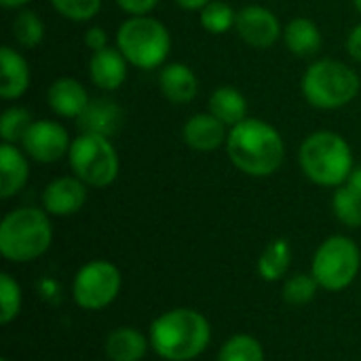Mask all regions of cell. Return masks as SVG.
<instances>
[{
    "mask_svg": "<svg viewBox=\"0 0 361 361\" xmlns=\"http://www.w3.org/2000/svg\"><path fill=\"white\" fill-rule=\"evenodd\" d=\"M226 154L241 173L252 178H267L283 165L286 142L271 123L247 116L228 129Z\"/></svg>",
    "mask_w": 361,
    "mask_h": 361,
    "instance_id": "cell-1",
    "label": "cell"
},
{
    "mask_svg": "<svg viewBox=\"0 0 361 361\" xmlns=\"http://www.w3.org/2000/svg\"><path fill=\"white\" fill-rule=\"evenodd\" d=\"M212 338L207 319L195 309H171L150 326V345L167 361H190L199 357Z\"/></svg>",
    "mask_w": 361,
    "mask_h": 361,
    "instance_id": "cell-2",
    "label": "cell"
},
{
    "mask_svg": "<svg viewBox=\"0 0 361 361\" xmlns=\"http://www.w3.org/2000/svg\"><path fill=\"white\" fill-rule=\"evenodd\" d=\"M298 165L313 184L326 188L347 184L355 169L349 142L330 129H317L305 137L298 150Z\"/></svg>",
    "mask_w": 361,
    "mask_h": 361,
    "instance_id": "cell-3",
    "label": "cell"
},
{
    "mask_svg": "<svg viewBox=\"0 0 361 361\" xmlns=\"http://www.w3.org/2000/svg\"><path fill=\"white\" fill-rule=\"evenodd\" d=\"M360 74L345 61L324 57L313 61L300 80L305 99L317 110H338L360 95Z\"/></svg>",
    "mask_w": 361,
    "mask_h": 361,
    "instance_id": "cell-4",
    "label": "cell"
},
{
    "mask_svg": "<svg viewBox=\"0 0 361 361\" xmlns=\"http://www.w3.org/2000/svg\"><path fill=\"white\" fill-rule=\"evenodd\" d=\"M53 241L49 214L38 207H17L0 224V254L11 262H30L42 256Z\"/></svg>",
    "mask_w": 361,
    "mask_h": 361,
    "instance_id": "cell-5",
    "label": "cell"
},
{
    "mask_svg": "<svg viewBox=\"0 0 361 361\" xmlns=\"http://www.w3.org/2000/svg\"><path fill=\"white\" fill-rule=\"evenodd\" d=\"M116 49L125 55L129 66L137 70H154L167 63L171 53L169 27L150 15L127 17L116 27Z\"/></svg>",
    "mask_w": 361,
    "mask_h": 361,
    "instance_id": "cell-6",
    "label": "cell"
},
{
    "mask_svg": "<svg viewBox=\"0 0 361 361\" xmlns=\"http://www.w3.org/2000/svg\"><path fill=\"white\" fill-rule=\"evenodd\" d=\"M68 163L72 173L91 188H108L121 171V159L112 137L97 133H82L72 140Z\"/></svg>",
    "mask_w": 361,
    "mask_h": 361,
    "instance_id": "cell-7",
    "label": "cell"
},
{
    "mask_svg": "<svg viewBox=\"0 0 361 361\" xmlns=\"http://www.w3.org/2000/svg\"><path fill=\"white\" fill-rule=\"evenodd\" d=\"M360 264L361 254L357 243L349 237L334 235L317 247L311 275L324 290L338 292L355 279V275L360 273Z\"/></svg>",
    "mask_w": 361,
    "mask_h": 361,
    "instance_id": "cell-8",
    "label": "cell"
},
{
    "mask_svg": "<svg viewBox=\"0 0 361 361\" xmlns=\"http://www.w3.org/2000/svg\"><path fill=\"white\" fill-rule=\"evenodd\" d=\"M121 292V273L108 260H91L74 277L72 294L80 309L99 311Z\"/></svg>",
    "mask_w": 361,
    "mask_h": 361,
    "instance_id": "cell-9",
    "label": "cell"
},
{
    "mask_svg": "<svg viewBox=\"0 0 361 361\" xmlns=\"http://www.w3.org/2000/svg\"><path fill=\"white\" fill-rule=\"evenodd\" d=\"M72 137L68 129L51 118H38L30 125L21 140L23 152L36 163H55L70 152Z\"/></svg>",
    "mask_w": 361,
    "mask_h": 361,
    "instance_id": "cell-10",
    "label": "cell"
},
{
    "mask_svg": "<svg viewBox=\"0 0 361 361\" xmlns=\"http://www.w3.org/2000/svg\"><path fill=\"white\" fill-rule=\"evenodd\" d=\"M235 30L247 47L258 51L271 49L283 36L279 17L262 4H247L237 11Z\"/></svg>",
    "mask_w": 361,
    "mask_h": 361,
    "instance_id": "cell-11",
    "label": "cell"
},
{
    "mask_svg": "<svg viewBox=\"0 0 361 361\" xmlns=\"http://www.w3.org/2000/svg\"><path fill=\"white\" fill-rule=\"evenodd\" d=\"M87 188L74 173L55 178L42 190V209L49 216H72L87 203Z\"/></svg>",
    "mask_w": 361,
    "mask_h": 361,
    "instance_id": "cell-12",
    "label": "cell"
},
{
    "mask_svg": "<svg viewBox=\"0 0 361 361\" xmlns=\"http://www.w3.org/2000/svg\"><path fill=\"white\" fill-rule=\"evenodd\" d=\"M228 127L216 118L209 110L192 114L182 127V140L188 148L197 152H214L220 146H226Z\"/></svg>",
    "mask_w": 361,
    "mask_h": 361,
    "instance_id": "cell-13",
    "label": "cell"
},
{
    "mask_svg": "<svg viewBox=\"0 0 361 361\" xmlns=\"http://www.w3.org/2000/svg\"><path fill=\"white\" fill-rule=\"evenodd\" d=\"M91 102L85 85L74 76H59L47 89V106L61 118H78Z\"/></svg>",
    "mask_w": 361,
    "mask_h": 361,
    "instance_id": "cell-14",
    "label": "cell"
},
{
    "mask_svg": "<svg viewBox=\"0 0 361 361\" xmlns=\"http://www.w3.org/2000/svg\"><path fill=\"white\" fill-rule=\"evenodd\" d=\"M129 61L116 47H106L91 53L89 59V78L102 91H116L127 80Z\"/></svg>",
    "mask_w": 361,
    "mask_h": 361,
    "instance_id": "cell-15",
    "label": "cell"
},
{
    "mask_svg": "<svg viewBox=\"0 0 361 361\" xmlns=\"http://www.w3.org/2000/svg\"><path fill=\"white\" fill-rule=\"evenodd\" d=\"M159 89L167 102L184 106L199 95V78L188 63L167 61L159 72Z\"/></svg>",
    "mask_w": 361,
    "mask_h": 361,
    "instance_id": "cell-16",
    "label": "cell"
},
{
    "mask_svg": "<svg viewBox=\"0 0 361 361\" xmlns=\"http://www.w3.org/2000/svg\"><path fill=\"white\" fill-rule=\"evenodd\" d=\"M125 112L123 108L112 99V97H93L85 112L76 118V125L82 133H97V135H106L112 137L121 125H123Z\"/></svg>",
    "mask_w": 361,
    "mask_h": 361,
    "instance_id": "cell-17",
    "label": "cell"
},
{
    "mask_svg": "<svg viewBox=\"0 0 361 361\" xmlns=\"http://www.w3.org/2000/svg\"><path fill=\"white\" fill-rule=\"evenodd\" d=\"M32 80L27 59L13 47L4 44L0 49V97L6 102L19 99Z\"/></svg>",
    "mask_w": 361,
    "mask_h": 361,
    "instance_id": "cell-18",
    "label": "cell"
},
{
    "mask_svg": "<svg viewBox=\"0 0 361 361\" xmlns=\"http://www.w3.org/2000/svg\"><path fill=\"white\" fill-rule=\"evenodd\" d=\"M23 148L17 144H0V197H15L30 178V163Z\"/></svg>",
    "mask_w": 361,
    "mask_h": 361,
    "instance_id": "cell-19",
    "label": "cell"
},
{
    "mask_svg": "<svg viewBox=\"0 0 361 361\" xmlns=\"http://www.w3.org/2000/svg\"><path fill=\"white\" fill-rule=\"evenodd\" d=\"M283 42L296 57H313L322 49V30L309 17H294L283 27Z\"/></svg>",
    "mask_w": 361,
    "mask_h": 361,
    "instance_id": "cell-20",
    "label": "cell"
},
{
    "mask_svg": "<svg viewBox=\"0 0 361 361\" xmlns=\"http://www.w3.org/2000/svg\"><path fill=\"white\" fill-rule=\"evenodd\" d=\"M207 106H209V112L216 118H220L228 129L247 118V99L239 89L231 85H222L214 89Z\"/></svg>",
    "mask_w": 361,
    "mask_h": 361,
    "instance_id": "cell-21",
    "label": "cell"
},
{
    "mask_svg": "<svg viewBox=\"0 0 361 361\" xmlns=\"http://www.w3.org/2000/svg\"><path fill=\"white\" fill-rule=\"evenodd\" d=\"M148 351V341L133 328H118L106 341V353L112 361H140Z\"/></svg>",
    "mask_w": 361,
    "mask_h": 361,
    "instance_id": "cell-22",
    "label": "cell"
},
{
    "mask_svg": "<svg viewBox=\"0 0 361 361\" xmlns=\"http://www.w3.org/2000/svg\"><path fill=\"white\" fill-rule=\"evenodd\" d=\"M11 34L17 47L21 49H36L44 38V21L32 8H19L13 23Z\"/></svg>",
    "mask_w": 361,
    "mask_h": 361,
    "instance_id": "cell-23",
    "label": "cell"
},
{
    "mask_svg": "<svg viewBox=\"0 0 361 361\" xmlns=\"http://www.w3.org/2000/svg\"><path fill=\"white\" fill-rule=\"evenodd\" d=\"M292 262V250L286 239H275L271 241L264 252L260 254L258 260V273L264 281H277L281 279Z\"/></svg>",
    "mask_w": 361,
    "mask_h": 361,
    "instance_id": "cell-24",
    "label": "cell"
},
{
    "mask_svg": "<svg viewBox=\"0 0 361 361\" xmlns=\"http://www.w3.org/2000/svg\"><path fill=\"white\" fill-rule=\"evenodd\" d=\"M199 23L209 34H226L235 30L237 11L226 0H212L199 11Z\"/></svg>",
    "mask_w": 361,
    "mask_h": 361,
    "instance_id": "cell-25",
    "label": "cell"
},
{
    "mask_svg": "<svg viewBox=\"0 0 361 361\" xmlns=\"http://www.w3.org/2000/svg\"><path fill=\"white\" fill-rule=\"evenodd\" d=\"M332 212L334 216L351 228L361 226V192L351 184H343L334 190L332 197Z\"/></svg>",
    "mask_w": 361,
    "mask_h": 361,
    "instance_id": "cell-26",
    "label": "cell"
},
{
    "mask_svg": "<svg viewBox=\"0 0 361 361\" xmlns=\"http://www.w3.org/2000/svg\"><path fill=\"white\" fill-rule=\"evenodd\" d=\"M34 123L32 114L23 106H8L0 116V137L6 144H21L25 131Z\"/></svg>",
    "mask_w": 361,
    "mask_h": 361,
    "instance_id": "cell-27",
    "label": "cell"
},
{
    "mask_svg": "<svg viewBox=\"0 0 361 361\" xmlns=\"http://www.w3.org/2000/svg\"><path fill=\"white\" fill-rule=\"evenodd\" d=\"M218 361H264V351L254 336L237 334L224 343Z\"/></svg>",
    "mask_w": 361,
    "mask_h": 361,
    "instance_id": "cell-28",
    "label": "cell"
},
{
    "mask_svg": "<svg viewBox=\"0 0 361 361\" xmlns=\"http://www.w3.org/2000/svg\"><path fill=\"white\" fill-rule=\"evenodd\" d=\"M51 6L68 21L85 23L91 21L99 11L104 0H49Z\"/></svg>",
    "mask_w": 361,
    "mask_h": 361,
    "instance_id": "cell-29",
    "label": "cell"
},
{
    "mask_svg": "<svg viewBox=\"0 0 361 361\" xmlns=\"http://www.w3.org/2000/svg\"><path fill=\"white\" fill-rule=\"evenodd\" d=\"M21 309V288L17 281L2 273L0 275V324H11Z\"/></svg>",
    "mask_w": 361,
    "mask_h": 361,
    "instance_id": "cell-30",
    "label": "cell"
},
{
    "mask_svg": "<svg viewBox=\"0 0 361 361\" xmlns=\"http://www.w3.org/2000/svg\"><path fill=\"white\" fill-rule=\"evenodd\" d=\"M317 279L313 275H294L283 286V298L290 305H307L317 294Z\"/></svg>",
    "mask_w": 361,
    "mask_h": 361,
    "instance_id": "cell-31",
    "label": "cell"
},
{
    "mask_svg": "<svg viewBox=\"0 0 361 361\" xmlns=\"http://www.w3.org/2000/svg\"><path fill=\"white\" fill-rule=\"evenodd\" d=\"M161 0H116V6L127 13L129 17H140V15H150Z\"/></svg>",
    "mask_w": 361,
    "mask_h": 361,
    "instance_id": "cell-32",
    "label": "cell"
},
{
    "mask_svg": "<svg viewBox=\"0 0 361 361\" xmlns=\"http://www.w3.org/2000/svg\"><path fill=\"white\" fill-rule=\"evenodd\" d=\"M82 42H85V47H87L91 53L110 47V44H108V32H106L102 25H91V27H87V30H85V36H82Z\"/></svg>",
    "mask_w": 361,
    "mask_h": 361,
    "instance_id": "cell-33",
    "label": "cell"
},
{
    "mask_svg": "<svg viewBox=\"0 0 361 361\" xmlns=\"http://www.w3.org/2000/svg\"><path fill=\"white\" fill-rule=\"evenodd\" d=\"M347 53H349V57L353 59V61H357L361 63V21L357 25H353L351 27V32H349V36H347Z\"/></svg>",
    "mask_w": 361,
    "mask_h": 361,
    "instance_id": "cell-34",
    "label": "cell"
},
{
    "mask_svg": "<svg viewBox=\"0 0 361 361\" xmlns=\"http://www.w3.org/2000/svg\"><path fill=\"white\" fill-rule=\"evenodd\" d=\"M180 8L184 11H201L203 6H207L212 0H173Z\"/></svg>",
    "mask_w": 361,
    "mask_h": 361,
    "instance_id": "cell-35",
    "label": "cell"
},
{
    "mask_svg": "<svg viewBox=\"0 0 361 361\" xmlns=\"http://www.w3.org/2000/svg\"><path fill=\"white\" fill-rule=\"evenodd\" d=\"M30 2H32V0H0V4H2L4 8H15V11L25 8Z\"/></svg>",
    "mask_w": 361,
    "mask_h": 361,
    "instance_id": "cell-36",
    "label": "cell"
},
{
    "mask_svg": "<svg viewBox=\"0 0 361 361\" xmlns=\"http://www.w3.org/2000/svg\"><path fill=\"white\" fill-rule=\"evenodd\" d=\"M347 184H351L355 190H360L361 192V165L353 169V173H351V178H349V182H347Z\"/></svg>",
    "mask_w": 361,
    "mask_h": 361,
    "instance_id": "cell-37",
    "label": "cell"
},
{
    "mask_svg": "<svg viewBox=\"0 0 361 361\" xmlns=\"http://www.w3.org/2000/svg\"><path fill=\"white\" fill-rule=\"evenodd\" d=\"M353 6L357 8V13L361 15V0H353Z\"/></svg>",
    "mask_w": 361,
    "mask_h": 361,
    "instance_id": "cell-38",
    "label": "cell"
},
{
    "mask_svg": "<svg viewBox=\"0 0 361 361\" xmlns=\"http://www.w3.org/2000/svg\"><path fill=\"white\" fill-rule=\"evenodd\" d=\"M2 361H6V360H2Z\"/></svg>",
    "mask_w": 361,
    "mask_h": 361,
    "instance_id": "cell-39",
    "label": "cell"
}]
</instances>
